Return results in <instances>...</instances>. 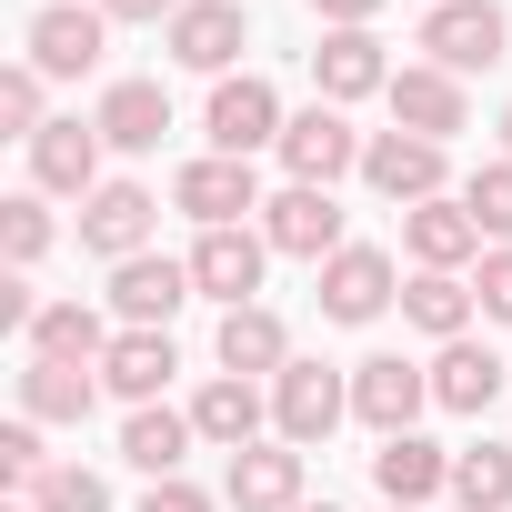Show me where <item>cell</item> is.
Here are the masks:
<instances>
[{"label":"cell","mask_w":512,"mask_h":512,"mask_svg":"<svg viewBox=\"0 0 512 512\" xmlns=\"http://www.w3.org/2000/svg\"><path fill=\"white\" fill-rule=\"evenodd\" d=\"M412 51H422V61H442L452 81H472V71H492V61L512 51V11H502V0H432Z\"/></svg>","instance_id":"cell-1"},{"label":"cell","mask_w":512,"mask_h":512,"mask_svg":"<svg viewBox=\"0 0 512 512\" xmlns=\"http://www.w3.org/2000/svg\"><path fill=\"white\" fill-rule=\"evenodd\" d=\"M111 51V21H101V0H41L31 31H21V61L41 81H91Z\"/></svg>","instance_id":"cell-2"},{"label":"cell","mask_w":512,"mask_h":512,"mask_svg":"<svg viewBox=\"0 0 512 512\" xmlns=\"http://www.w3.org/2000/svg\"><path fill=\"white\" fill-rule=\"evenodd\" d=\"M312 292H322V322H342V332H362V322H382L392 302H402V262L382 241H342L332 262L312 272Z\"/></svg>","instance_id":"cell-3"},{"label":"cell","mask_w":512,"mask_h":512,"mask_svg":"<svg viewBox=\"0 0 512 512\" xmlns=\"http://www.w3.org/2000/svg\"><path fill=\"white\" fill-rule=\"evenodd\" d=\"M262 171L251 161H231V151H191L181 171H171V211L181 221H201V231H231V221H262Z\"/></svg>","instance_id":"cell-4"},{"label":"cell","mask_w":512,"mask_h":512,"mask_svg":"<svg viewBox=\"0 0 512 512\" xmlns=\"http://www.w3.org/2000/svg\"><path fill=\"white\" fill-rule=\"evenodd\" d=\"M342 422H352V372H332V362H292V372L272 382V442L322 452Z\"/></svg>","instance_id":"cell-5"},{"label":"cell","mask_w":512,"mask_h":512,"mask_svg":"<svg viewBox=\"0 0 512 512\" xmlns=\"http://www.w3.org/2000/svg\"><path fill=\"white\" fill-rule=\"evenodd\" d=\"M282 91L262 81V71H231V81H211V101H201V131H211V151H231V161H251V151H282Z\"/></svg>","instance_id":"cell-6"},{"label":"cell","mask_w":512,"mask_h":512,"mask_svg":"<svg viewBox=\"0 0 512 512\" xmlns=\"http://www.w3.org/2000/svg\"><path fill=\"white\" fill-rule=\"evenodd\" d=\"M191 292L201 302H221V312H241V302H262V272H272V241H262V221H231V231H201L191 251Z\"/></svg>","instance_id":"cell-7"},{"label":"cell","mask_w":512,"mask_h":512,"mask_svg":"<svg viewBox=\"0 0 512 512\" xmlns=\"http://www.w3.org/2000/svg\"><path fill=\"white\" fill-rule=\"evenodd\" d=\"M422 412H432V362H402V352H372V362H352V422H362L372 442L412 432Z\"/></svg>","instance_id":"cell-8"},{"label":"cell","mask_w":512,"mask_h":512,"mask_svg":"<svg viewBox=\"0 0 512 512\" xmlns=\"http://www.w3.org/2000/svg\"><path fill=\"white\" fill-rule=\"evenodd\" d=\"M362 181H372L392 211H412V201H442V191H452V151L422 141V131H372V141H362Z\"/></svg>","instance_id":"cell-9"},{"label":"cell","mask_w":512,"mask_h":512,"mask_svg":"<svg viewBox=\"0 0 512 512\" xmlns=\"http://www.w3.org/2000/svg\"><path fill=\"white\" fill-rule=\"evenodd\" d=\"M262 241H272V251H292V262H312V272H322L332 251L352 241V221H342V201H332V191H312V181H282V191L262 201Z\"/></svg>","instance_id":"cell-10"},{"label":"cell","mask_w":512,"mask_h":512,"mask_svg":"<svg viewBox=\"0 0 512 512\" xmlns=\"http://www.w3.org/2000/svg\"><path fill=\"white\" fill-rule=\"evenodd\" d=\"M362 141H372V131H352V111L312 101V111H292V121H282V171H292V181H312V191H332L342 171H362Z\"/></svg>","instance_id":"cell-11"},{"label":"cell","mask_w":512,"mask_h":512,"mask_svg":"<svg viewBox=\"0 0 512 512\" xmlns=\"http://www.w3.org/2000/svg\"><path fill=\"white\" fill-rule=\"evenodd\" d=\"M191 432L211 442V452H251V442H272V382H241V372H211L191 402Z\"/></svg>","instance_id":"cell-12"},{"label":"cell","mask_w":512,"mask_h":512,"mask_svg":"<svg viewBox=\"0 0 512 512\" xmlns=\"http://www.w3.org/2000/svg\"><path fill=\"white\" fill-rule=\"evenodd\" d=\"M161 51L181 71H201V81H231V61L251 51V11L241 0H181V21L161 31Z\"/></svg>","instance_id":"cell-13"},{"label":"cell","mask_w":512,"mask_h":512,"mask_svg":"<svg viewBox=\"0 0 512 512\" xmlns=\"http://www.w3.org/2000/svg\"><path fill=\"white\" fill-rule=\"evenodd\" d=\"M181 302H191V262H171V251H131V262H111V322L121 332H171Z\"/></svg>","instance_id":"cell-14"},{"label":"cell","mask_w":512,"mask_h":512,"mask_svg":"<svg viewBox=\"0 0 512 512\" xmlns=\"http://www.w3.org/2000/svg\"><path fill=\"white\" fill-rule=\"evenodd\" d=\"M382 101H392V131H422V141H442V151H452V131H472V91H462L442 61H402Z\"/></svg>","instance_id":"cell-15"},{"label":"cell","mask_w":512,"mask_h":512,"mask_svg":"<svg viewBox=\"0 0 512 512\" xmlns=\"http://www.w3.org/2000/svg\"><path fill=\"white\" fill-rule=\"evenodd\" d=\"M211 362H221V372H241V382H282L302 352H292V322H282L272 302H241V312H221Z\"/></svg>","instance_id":"cell-16"},{"label":"cell","mask_w":512,"mask_h":512,"mask_svg":"<svg viewBox=\"0 0 512 512\" xmlns=\"http://www.w3.org/2000/svg\"><path fill=\"white\" fill-rule=\"evenodd\" d=\"M151 231H161V201L141 181H101L81 201V251L91 262H131V251H151Z\"/></svg>","instance_id":"cell-17"},{"label":"cell","mask_w":512,"mask_h":512,"mask_svg":"<svg viewBox=\"0 0 512 512\" xmlns=\"http://www.w3.org/2000/svg\"><path fill=\"white\" fill-rule=\"evenodd\" d=\"M402 251H412V272H472L492 241L472 231L462 191H442V201H412V211H402Z\"/></svg>","instance_id":"cell-18"},{"label":"cell","mask_w":512,"mask_h":512,"mask_svg":"<svg viewBox=\"0 0 512 512\" xmlns=\"http://www.w3.org/2000/svg\"><path fill=\"white\" fill-rule=\"evenodd\" d=\"M221 502H231V512H302V502H312V492H302V452H292V442L231 452V462H221Z\"/></svg>","instance_id":"cell-19"},{"label":"cell","mask_w":512,"mask_h":512,"mask_svg":"<svg viewBox=\"0 0 512 512\" xmlns=\"http://www.w3.org/2000/svg\"><path fill=\"white\" fill-rule=\"evenodd\" d=\"M312 91H322L332 111H352V101H382V91H392L382 31H322V51H312Z\"/></svg>","instance_id":"cell-20"},{"label":"cell","mask_w":512,"mask_h":512,"mask_svg":"<svg viewBox=\"0 0 512 512\" xmlns=\"http://www.w3.org/2000/svg\"><path fill=\"white\" fill-rule=\"evenodd\" d=\"M101 151H111V141H101L91 121H51V131L31 141V191H51V201H91V191L111 181Z\"/></svg>","instance_id":"cell-21"},{"label":"cell","mask_w":512,"mask_h":512,"mask_svg":"<svg viewBox=\"0 0 512 512\" xmlns=\"http://www.w3.org/2000/svg\"><path fill=\"white\" fill-rule=\"evenodd\" d=\"M502 382H512V362L492 352V342H442L432 352V412H462V422H482L492 402H502Z\"/></svg>","instance_id":"cell-22"},{"label":"cell","mask_w":512,"mask_h":512,"mask_svg":"<svg viewBox=\"0 0 512 512\" xmlns=\"http://www.w3.org/2000/svg\"><path fill=\"white\" fill-rule=\"evenodd\" d=\"M171 372H181L171 332H111V352H101V392H111L121 412L161 402V392H171Z\"/></svg>","instance_id":"cell-23"},{"label":"cell","mask_w":512,"mask_h":512,"mask_svg":"<svg viewBox=\"0 0 512 512\" xmlns=\"http://www.w3.org/2000/svg\"><path fill=\"white\" fill-rule=\"evenodd\" d=\"M372 482H382V502H412V512H432V502L452 492V452H442L432 432H392V442L372 452Z\"/></svg>","instance_id":"cell-24"},{"label":"cell","mask_w":512,"mask_h":512,"mask_svg":"<svg viewBox=\"0 0 512 512\" xmlns=\"http://www.w3.org/2000/svg\"><path fill=\"white\" fill-rule=\"evenodd\" d=\"M91 131L141 161V151H161V131H171V91H161V81H111V91L91 101Z\"/></svg>","instance_id":"cell-25"},{"label":"cell","mask_w":512,"mask_h":512,"mask_svg":"<svg viewBox=\"0 0 512 512\" xmlns=\"http://www.w3.org/2000/svg\"><path fill=\"white\" fill-rule=\"evenodd\" d=\"M191 412H171V402H141V412H121V462L141 472V482H181V462H191Z\"/></svg>","instance_id":"cell-26"},{"label":"cell","mask_w":512,"mask_h":512,"mask_svg":"<svg viewBox=\"0 0 512 512\" xmlns=\"http://www.w3.org/2000/svg\"><path fill=\"white\" fill-rule=\"evenodd\" d=\"M11 392H21V422H91L101 372H81V362H21Z\"/></svg>","instance_id":"cell-27"},{"label":"cell","mask_w":512,"mask_h":512,"mask_svg":"<svg viewBox=\"0 0 512 512\" xmlns=\"http://www.w3.org/2000/svg\"><path fill=\"white\" fill-rule=\"evenodd\" d=\"M472 312H482V302H472V272H412V282H402V322H412L422 342H462Z\"/></svg>","instance_id":"cell-28"},{"label":"cell","mask_w":512,"mask_h":512,"mask_svg":"<svg viewBox=\"0 0 512 512\" xmlns=\"http://www.w3.org/2000/svg\"><path fill=\"white\" fill-rule=\"evenodd\" d=\"M21 342H31V362H81V372H101V352H111V322H101L91 302H41V322H31Z\"/></svg>","instance_id":"cell-29"},{"label":"cell","mask_w":512,"mask_h":512,"mask_svg":"<svg viewBox=\"0 0 512 512\" xmlns=\"http://www.w3.org/2000/svg\"><path fill=\"white\" fill-rule=\"evenodd\" d=\"M452 502L462 512H512V442H462L452 452Z\"/></svg>","instance_id":"cell-30"},{"label":"cell","mask_w":512,"mask_h":512,"mask_svg":"<svg viewBox=\"0 0 512 512\" xmlns=\"http://www.w3.org/2000/svg\"><path fill=\"white\" fill-rule=\"evenodd\" d=\"M51 241H61V221H51V191H11V201H0V251H11V272L51 262Z\"/></svg>","instance_id":"cell-31"},{"label":"cell","mask_w":512,"mask_h":512,"mask_svg":"<svg viewBox=\"0 0 512 512\" xmlns=\"http://www.w3.org/2000/svg\"><path fill=\"white\" fill-rule=\"evenodd\" d=\"M0 131H11V141H41V131H51V81H41L31 61L0 71Z\"/></svg>","instance_id":"cell-32"},{"label":"cell","mask_w":512,"mask_h":512,"mask_svg":"<svg viewBox=\"0 0 512 512\" xmlns=\"http://www.w3.org/2000/svg\"><path fill=\"white\" fill-rule=\"evenodd\" d=\"M21 502H31V512H111V482H101V472H81V462H51Z\"/></svg>","instance_id":"cell-33"},{"label":"cell","mask_w":512,"mask_h":512,"mask_svg":"<svg viewBox=\"0 0 512 512\" xmlns=\"http://www.w3.org/2000/svg\"><path fill=\"white\" fill-rule=\"evenodd\" d=\"M462 211H472L482 241H512V161H482V171L462 181Z\"/></svg>","instance_id":"cell-34"},{"label":"cell","mask_w":512,"mask_h":512,"mask_svg":"<svg viewBox=\"0 0 512 512\" xmlns=\"http://www.w3.org/2000/svg\"><path fill=\"white\" fill-rule=\"evenodd\" d=\"M472 302H482V322H512V241H492L472 262Z\"/></svg>","instance_id":"cell-35"},{"label":"cell","mask_w":512,"mask_h":512,"mask_svg":"<svg viewBox=\"0 0 512 512\" xmlns=\"http://www.w3.org/2000/svg\"><path fill=\"white\" fill-rule=\"evenodd\" d=\"M0 472H11L21 492H31L41 472H51V452H41V422H11V432H0Z\"/></svg>","instance_id":"cell-36"},{"label":"cell","mask_w":512,"mask_h":512,"mask_svg":"<svg viewBox=\"0 0 512 512\" xmlns=\"http://www.w3.org/2000/svg\"><path fill=\"white\" fill-rule=\"evenodd\" d=\"M141 512H221V492H201V482L181 472V482H151V492H141Z\"/></svg>","instance_id":"cell-37"},{"label":"cell","mask_w":512,"mask_h":512,"mask_svg":"<svg viewBox=\"0 0 512 512\" xmlns=\"http://www.w3.org/2000/svg\"><path fill=\"white\" fill-rule=\"evenodd\" d=\"M382 11H392V0H312V21H322V31H372Z\"/></svg>","instance_id":"cell-38"},{"label":"cell","mask_w":512,"mask_h":512,"mask_svg":"<svg viewBox=\"0 0 512 512\" xmlns=\"http://www.w3.org/2000/svg\"><path fill=\"white\" fill-rule=\"evenodd\" d=\"M101 21H151V31H171L181 0H101Z\"/></svg>","instance_id":"cell-39"},{"label":"cell","mask_w":512,"mask_h":512,"mask_svg":"<svg viewBox=\"0 0 512 512\" xmlns=\"http://www.w3.org/2000/svg\"><path fill=\"white\" fill-rule=\"evenodd\" d=\"M502 161H512V101H502Z\"/></svg>","instance_id":"cell-40"},{"label":"cell","mask_w":512,"mask_h":512,"mask_svg":"<svg viewBox=\"0 0 512 512\" xmlns=\"http://www.w3.org/2000/svg\"><path fill=\"white\" fill-rule=\"evenodd\" d=\"M302 512H342V502H302Z\"/></svg>","instance_id":"cell-41"},{"label":"cell","mask_w":512,"mask_h":512,"mask_svg":"<svg viewBox=\"0 0 512 512\" xmlns=\"http://www.w3.org/2000/svg\"><path fill=\"white\" fill-rule=\"evenodd\" d=\"M382 512H412V502H382Z\"/></svg>","instance_id":"cell-42"},{"label":"cell","mask_w":512,"mask_h":512,"mask_svg":"<svg viewBox=\"0 0 512 512\" xmlns=\"http://www.w3.org/2000/svg\"><path fill=\"white\" fill-rule=\"evenodd\" d=\"M11 512H31V502H11Z\"/></svg>","instance_id":"cell-43"}]
</instances>
